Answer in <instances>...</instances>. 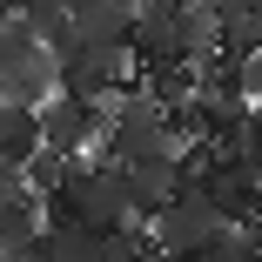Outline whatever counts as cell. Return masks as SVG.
Wrapping results in <instances>:
<instances>
[{"instance_id":"1","label":"cell","mask_w":262,"mask_h":262,"mask_svg":"<svg viewBox=\"0 0 262 262\" xmlns=\"http://www.w3.org/2000/svg\"><path fill=\"white\" fill-rule=\"evenodd\" d=\"M54 215H74V222H88V229H101V235L135 229V202H128L121 162H108V155H74L68 182L47 195V222H54Z\"/></svg>"},{"instance_id":"2","label":"cell","mask_w":262,"mask_h":262,"mask_svg":"<svg viewBox=\"0 0 262 262\" xmlns=\"http://www.w3.org/2000/svg\"><path fill=\"white\" fill-rule=\"evenodd\" d=\"M61 88V54L47 47L27 14L0 20V101H20V108H40L47 94Z\"/></svg>"},{"instance_id":"3","label":"cell","mask_w":262,"mask_h":262,"mask_svg":"<svg viewBox=\"0 0 262 262\" xmlns=\"http://www.w3.org/2000/svg\"><path fill=\"white\" fill-rule=\"evenodd\" d=\"M40 141L61 148V155H94L108 141V101L101 94H74V88H54L40 101Z\"/></svg>"},{"instance_id":"4","label":"cell","mask_w":262,"mask_h":262,"mask_svg":"<svg viewBox=\"0 0 262 262\" xmlns=\"http://www.w3.org/2000/svg\"><path fill=\"white\" fill-rule=\"evenodd\" d=\"M222 222H229V215L215 208V195H208V188H182V195H168L162 215L148 222V235H155V249H168V255L182 262V255H195L208 235H215Z\"/></svg>"},{"instance_id":"5","label":"cell","mask_w":262,"mask_h":262,"mask_svg":"<svg viewBox=\"0 0 262 262\" xmlns=\"http://www.w3.org/2000/svg\"><path fill=\"white\" fill-rule=\"evenodd\" d=\"M121 81H135V47L74 40L68 54H61V88H74V94H101V101H108Z\"/></svg>"},{"instance_id":"6","label":"cell","mask_w":262,"mask_h":262,"mask_svg":"<svg viewBox=\"0 0 262 262\" xmlns=\"http://www.w3.org/2000/svg\"><path fill=\"white\" fill-rule=\"evenodd\" d=\"M121 175H128V202H135V222H155L168 208V195H182L188 182H182V148H148V155H135V162H121Z\"/></svg>"},{"instance_id":"7","label":"cell","mask_w":262,"mask_h":262,"mask_svg":"<svg viewBox=\"0 0 262 262\" xmlns=\"http://www.w3.org/2000/svg\"><path fill=\"white\" fill-rule=\"evenodd\" d=\"M202 188L215 195V208H222L229 222H242V229H249V222H262V175L242 162V155H222V168L208 175Z\"/></svg>"},{"instance_id":"8","label":"cell","mask_w":262,"mask_h":262,"mask_svg":"<svg viewBox=\"0 0 262 262\" xmlns=\"http://www.w3.org/2000/svg\"><path fill=\"white\" fill-rule=\"evenodd\" d=\"M68 27H74V40H108V47H135V0H81Z\"/></svg>"},{"instance_id":"9","label":"cell","mask_w":262,"mask_h":262,"mask_svg":"<svg viewBox=\"0 0 262 262\" xmlns=\"http://www.w3.org/2000/svg\"><path fill=\"white\" fill-rule=\"evenodd\" d=\"M34 148H40V108L0 101V168H20Z\"/></svg>"},{"instance_id":"10","label":"cell","mask_w":262,"mask_h":262,"mask_svg":"<svg viewBox=\"0 0 262 262\" xmlns=\"http://www.w3.org/2000/svg\"><path fill=\"white\" fill-rule=\"evenodd\" d=\"M47 249H54V262H108V235L74 222V215H54L47 222Z\"/></svg>"},{"instance_id":"11","label":"cell","mask_w":262,"mask_h":262,"mask_svg":"<svg viewBox=\"0 0 262 262\" xmlns=\"http://www.w3.org/2000/svg\"><path fill=\"white\" fill-rule=\"evenodd\" d=\"M182 262H262V249H255V235L242 222H222L215 235H208L195 255H182Z\"/></svg>"},{"instance_id":"12","label":"cell","mask_w":262,"mask_h":262,"mask_svg":"<svg viewBox=\"0 0 262 262\" xmlns=\"http://www.w3.org/2000/svg\"><path fill=\"white\" fill-rule=\"evenodd\" d=\"M215 54H222V61H255V54H262V14H222Z\"/></svg>"},{"instance_id":"13","label":"cell","mask_w":262,"mask_h":262,"mask_svg":"<svg viewBox=\"0 0 262 262\" xmlns=\"http://www.w3.org/2000/svg\"><path fill=\"white\" fill-rule=\"evenodd\" d=\"M68 168H74V155L47 148V141H40V148L27 155V162H20V175H27V188H34V195H54V188L68 182Z\"/></svg>"},{"instance_id":"14","label":"cell","mask_w":262,"mask_h":262,"mask_svg":"<svg viewBox=\"0 0 262 262\" xmlns=\"http://www.w3.org/2000/svg\"><path fill=\"white\" fill-rule=\"evenodd\" d=\"M0 262H54V249H47V235H34V242H14V249H0Z\"/></svg>"},{"instance_id":"15","label":"cell","mask_w":262,"mask_h":262,"mask_svg":"<svg viewBox=\"0 0 262 262\" xmlns=\"http://www.w3.org/2000/svg\"><path fill=\"white\" fill-rule=\"evenodd\" d=\"M215 14H262V0H215Z\"/></svg>"},{"instance_id":"16","label":"cell","mask_w":262,"mask_h":262,"mask_svg":"<svg viewBox=\"0 0 262 262\" xmlns=\"http://www.w3.org/2000/svg\"><path fill=\"white\" fill-rule=\"evenodd\" d=\"M14 14H20V0H0V20H14Z\"/></svg>"},{"instance_id":"17","label":"cell","mask_w":262,"mask_h":262,"mask_svg":"<svg viewBox=\"0 0 262 262\" xmlns=\"http://www.w3.org/2000/svg\"><path fill=\"white\" fill-rule=\"evenodd\" d=\"M135 7H141V0H135Z\"/></svg>"}]
</instances>
